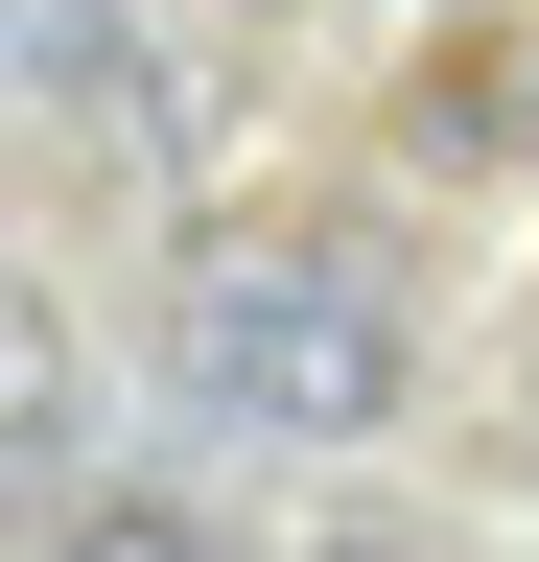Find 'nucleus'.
<instances>
[{
  "mask_svg": "<svg viewBox=\"0 0 539 562\" xmlns=\"http://www.w3.org/2000/svg\"><path fill=\"white\" fill-rule=\"evenodd\" d=\"M165 375L235 422V446H375L398 398H423V328H398V281L375 258H328V235H282V258H188V305H165Z\"/></svg>",
  "mask_w": 539,
  "mask_h": 562,
  "instance_id": "obj_1",
  "label": "nucleus"
},
{
  "mask_svg": "<svg viewBox=\"0 0 539 562\" xmlns=\"http://www.w3.org/2000/svg\"><path fill=\"white\" fill-rule=\"evenodd\" d=\"M0 117H94V140H142V117H165L142 0H0Z\"/></svg>",
  "mask_w": 539,
  "mask_h": 562,
  "instance_id": "obj_2",
  "label": "nucleus"
},
{
  "mask_svg": "<svg viewBox=\"0 0 539 562\" xmlns=\"http://www.w3.org/2000/svg\"><path fill=\"white\" fill-rule=\"evenodd\" d=\"M47 562H235L188 492H47Z\"/></svg>",
  "mask_w": 539,
  "mask_h": 562,
  "instance_id": "obj_3",
  "label": "nucleus"
},
{
  "mask_svg": "<svg viewBox=\"0 0 539 562\" xmlns=\"http://www.w3.org/2000/svg\"><path fill=\"white\" fill-rule=\"evenodd\" d=\"M24 398H47V351H24V305H0V422H24Z\"/></svg>",
  "mask_w": 539,
  "mask_h": 562,
  "instance_id": "obj_4",
  "label": "nucleus"
},
{
  "mask_svg": "<svg viewBox=\"0 0 539 562\" xmlns=\"http://www.w3.org/2000/svg\"><path fill=\"white\" fill-rule=\"evenodd\" d=\"M305 562H423V539H305Z\"/></svg>",
  "mask_w": 539,
  "mask_h": 562,
  "instance_id": "obj_5",
  "label": "nucleus"
}]
</instances>
